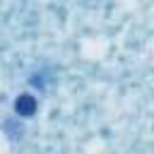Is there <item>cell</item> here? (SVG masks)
<instances>
[{"label": "cell", "instance_id": "obj_1", "mask_svg": "<svg viewBox=\"0 0 154 154\" xmlns=\"http://www.w3.org/2000/svg\"><path fill=\"white\" fill-rule=\"evenodd\" d=\"M14 111L19 113V116H34V111H36V99L31 96V94H22L17 101H14Z\"/></svg>", "mask_w": 154, "mask_h": 154}]
</instances>
